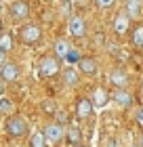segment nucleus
Masks as SVG:
<instances>
[{"instance_id": "f257e3e1", "label": "nucleus", "mask_w": 143, "mask_h": 147, "mask_svg": "<svg viewBox=\"0 0 143 147\" xmlns=\"http://www.w3.org/2000/svg\"><path fill=\"white\" fill-rule=\"evenodd\" d=\"M42 135H44L46 145H59L65 139V132H63V128H61V124H57V122L46 124L44 130H42Z\"/></svg>"}, {"instance_id": "f03ea898", "label": "nucleus", "mask_w": 143, "mask_h": 147, "mask_svg": "<svg viewBox=\"0 0 143 147\" xmlns=\"http://www.w3.org/2000/svg\"><path fill=\"white\" fill-rule=\"evenodd\" d=\"M25 132H28V124H25L23 118L19 116H13L6 120V135L13 137V139H21Z\"/></svg>"}, {"instance_id": "7ed1b4c3", "label": "nucleus", "mask_w": 143, "mask_h": 147, "mask_svg": "<svg viewBox=\"0 0 143 147\" xmlns=\"http://www.w3.org/2000/svg\"><path fill=\"white\" fill-rule=\"evenodd\" d=\"M19 36H21V40L25 44H36L40 38H42V30H40V25L36 23H28L23 25L21 30H19Z\"/></svg>"}, {"instance_id": "20e7f679", "label": "nucleus", "mask_w": 143, "mask_h": 147, "mask_svg": "<svg viewBox=\"0 0 143 147\" xmlns=\"http://www.w3.org/2000/svg\"><path fill=\"white\" fill-rule=\"evenodd\" d=\"M59 74V59L57 57H44L40 61V76L44 78H53Z\"/></svg>"}, {"instance_id": "39448f33", "label": "nucleus", "mask_w": 143, "mask_h": 147, "mask_svg": "<svg viewBox=\"0 0 143 147\" xmlns=\"http://www.w3.org/2000/svg\"><path fill=\"white\" fill-rule=\"evenodd\" d=\"M9 13H11L13 19L21 21V19H28V17H30V6H28V2H25V0H15V2L11 4Z\"/></svg>"}, {"instance_id": "423d86ee", "label": "nucleus", "mask_w": 143, "mask_h": 147, "mask_svg": "<svg viewBox=\"0 0 143 147\" xmlns=\"http://www.w3.org/2000/svg\"><path fill=\"white\" fill-rule=\"evenodd\" d=\"M70 34L74 36V38H82L84 34H86V21L80 15H74L72 19H70Z\"/></svg>"}, {"instance_id": "0eeeda50", "label": "nucleus", "mask_w": 143, "mask_h": 147, "mask_svg": "<svg viewBox=\"0 0 143 147\" xmlns=\"http://www.w3.org/2000/svg\"><path fill=\"white\" fill-rule=\"evenodd\" d=\"M91 113H93V101L86 97H80L76 103V116L80 120H86V118H91Z\"/></svg>"}, {"instance_id": "6e6552de", "label": "nucleus", "mask_w": 143, "mask_h": 147, "mask_svg": "<svg viewBox=\"0 0 143 147\" xmlns=\"http://www.w3.org/2000/svg\"><path fill=\"white\" fill-rule=\"evenodd\" d=\"M110 82L116 86V88H124V86L128 84V74H126V69H122V67L112 69V74H110Z\"/></svg>"}, {"instance_id": "1a4fd4ad", "label": "nucleus", "mask_w": 143, "mask_h": 147, "mask_svg": "<svg viewBox=\"0 0 143 147\" xmlns=\"http://www.w3.org/2000/svg\"><path fill=\"white\" fill-rule=\"evenodd\" d=\"M0 78L6 80V82H15V80L19 78V67H17V63H2Z\"/></svg>"}, {"instance_id": "9d476101", "label": "nucleus", "mask_w": 143, "mask_h": 147, "mask_svg": "<svg viewBox=\"0 0 143 147\" xmlns=\"http://www.w3.org/2000/svg\"><path fill=\"white\" fill-rule=\"evenodd\" d=\"M91 101H93V107H105V105L110 103V92L99 86V88H95Z\"/></svg>"}, {"instance_id": "9b49d317", "label": "nucleus", "mask_w": 143, "mask_h": 147, "mask_svg": "<svg viewBox=\"0 0 143 147\" xmlns=\"http://www.w3.org/2000/svg\"><path fill=\"white\" fill-rule=\"evenodd\" d=\"M78 67H80V74H84V76H95V74H97V61L91 59V57L80 59V61H78Z\"/></svg>"}, {"instance_id": "f8f14e48", "label": "nucleus", "mask_w": 143, "mask_h": 147, "mask_svg": "<svg viewBox=\"0 0 143 147\" xmlns=\"http://www.w3.org/2000/svg\"><path fill=\"white\" fill-rule=\"evenodd\" d=\"M114 32L118 36H124L126 32H128V15H126V13L116 15V19H114Z\"/></svg>"}, {"instance_id": "ddd939ff", "label": "nucleus", "mask_w": 143, "mask_h": 147, "mask_svg": "<svg viewBox=\"0 0 143 147\" xmlns=\"http://www.w3.org/2000/svg\"><path fill=\"white\" fill-rule=\"evenodd\" d=\"M114 101L120 105V107H131L133 105V95L131 92H126L124 88H118L114 92Z\"/></svg>"}, {"instance_id": "4468645a", "label": "nucleus", "mask_w": 143, "mask_h": 147, "mask_svg": "<svg viewBox=\"0 0 143 147\" xmlns=\"http://www.w3.org/2000/svg\"><path fill=\"white\" fill-rule=\"evenodd\" d=\"M70 42H67V40H57L55 42V46H53V51H55V57L57 59H65V55L67 53H70Z\"/></svg>"}, {"instance_id": "2eb2a0df", "label": "nucleus", "mask_w": 143, "mask_h": 147, "mask_svg": "<svg viewBox=\"0 0 143 147\" xmlns=\"http://www.w3.org/2000/svg\"><path fill=\"white\" fill-rule=\"evenodd\" d=\"M126 15L128 19H137L141 15V0H126Z\"/></svg>"}, {"instance_id": "dca6fc26", "label": "nucleus", "mask_w": 143, "mask_h": 147, "mask_svg": "<svg viewBox=\"0 0 143 147\" xmlns=\"http://www.w3.org/2000/svg\"><path fill=\"white\" fill-rule=\"evenodd\" d=\"M63 82H65L67 86H78V82H80L78 71L74 69V67H67V69L63 71Z\"/></svg>"}, {"instance_id": "f3484780", "label": "nucleus", "mask_w": 143, "mask_h": 147, "mask_svg": "<svg viewBox=\"0 0 143 147\" xmlns=\"http://www.w3.org/2000/svg\"><path fill=\"white\" fill-rule=\"evenodd\" d=\"M65 139H67V143L78 145V143H80V139H82V132H80L76 126H70V128L65 130Z\"/></svg>"}, {"instance_id": "a211bd4d", "label": "nucleus", "mask_w": 143, "mask_h": 147, "mask_svg": "<svg viewBox=\"0 0 143 147\" xmlns=\"http://www.w3.org/2000/svg\"><path fill=\"white\" fill-rule=\"evenodd\" d=\"M11 49H13V38H11V34L0 32V51H2V53H9Z\"/></svg>"}, {"instance_id": "6ab92c4d", "label": "nucleus", "mask_w": 143, "mask_h": 147, "mask_svg": "<svg viewBox=\"0 0 143 147\" xmlns=\"http://www.w3.org/2000/svg\"><path fill=\"white\" fill-rule=\"evenodd\" d=\"M131 40H133V44L137 46V49H143V25L139 23L137 28L133 30V36H131Z\"/></svg>"}, {"instance_id": "aec40b11", "label": "nucleus", "mask_w": 143, "mask_h": 147, "mask_svg": "<svg viewBox=\"0 0 143 147\" xmlns=\"http://www.w3.org/2000/svg\"><path fill=\"white\" fill-rule=\"evenodd\" d=\"M30 147H49L46 145V141H44V135L42 132H34V135L30 137Z\"/></svg>"}, {"instance_id": "412c9836", "label": "nucleus", "mask_w": 143, "mask_h": 147, "mask_svg": "<svg viewBox=\"0 0 143 147\" xmlns=\"http://www.w3.org/2000/svg\"><path fill=\"white\" fill-rule=\"evenodd\" d=\"M11 109H13V103L9 101V99L0 97V113H6V111H11Z\"/></svg>"}, {"instance_id": "4be33fe9", "label": "nucleus", "mask_w": 143, "mask_h": 147, "mask_svg": "<svg viewBox=\"0 0 143 147\" xmlns=\"http://www.w3.org/2000/svg\"><path fill=\"white\" fill-rule=\"evenodd\" d=\"M65 61H67V63H78V61H80V55H78V51L70 49V53L65 55Z\"/></svg>"}, {"instance_id": "5701e85b", "label": "nucleus", "mask_w": 143, "mask_h": 147, "mask_svg": "<svg viewBox=\"0 0 143 147\" xmlns=\"http://www.w3.org/2000/svg\"><path fill=\"white\" fill-rule=\"evenodd\" d=\"M95 4H97L99 6V9H112V6L116 4V0H95Z\"/></svg>"}, {"instance_id": "b1692460", "label": "nucleus", "mask_w": 143, "mask_h": 147, "mask_svg": "<svg viewBox=\"0 0 143 147\" xmlns=\"http://www.w3.org/2000/svg\"><path fill=\"white\" fill-rule=\"evenodd\" d=\"M135 118H137V124L143 128V107H139L137 109V113H135Z\"/></svg>"}, {"instance_id": "393cba45", "label": "nucleus", "mask_w": 143, "mask_h": 147, "mask_svg": "<svg viewBox=\"0 0 143 147\" xmlns=\"http://www.w3.org/2000/svg\"><path fill=\"white\" fill-rule=\"evenodd\" d=\"M65 122H67V116H65L63 111H59L57 113V124H65Z\"/></svg>"}, {"instance_id": "a878e982", "label": "nucleus", "mask_w": 143, "mask_h": 147, "mask_svg": "<svg viewBox=\"0 0 143 147\" xmlns=\"http://www.w3.org/2000/svg\"><path fill=\"white\" fill-rule=\"evenodd\" d=\"M72 9V2H65L63 4V15H67V11H70Z\"/></svg>"}, {"instance_id": "bb28decb", "label": "nucleus", "mask_w": 143, "mask_h": 147, "mask_svg": "<svg viewBox=\"0 0 143 147\" xmlns=\"http://www.w3.org/2000/svg\"><path fill=\"white\" fill-rule=\"evenodd\" d=\"M2 63H4V53L0 51V67H2Z\"/></svg>"}, {"instance_id": "cd10ccee", "label": "nucleus", "mask_w": 143, "mask_h": 147, "mask_svg": "<svg viewBox=\"0 0 143 147\" xmlns=\"http://www.w3.org/2000/svg\"><path fill=\"white\" fill-rule=\"evenodd\" d=\"M4 95V84H0V97Z\"/></svg>"}, {"instance_id": "c85d7f7f", "label": "nucleus", "mask_w": 143, "mask_h": 147, "mask_svg": "<svg viewBox=\"0 0 143 147\" xmlns=\"http://www.w3.org/2000/svg\"><path fill=\"white\" fill-rule=\"evenodd\" d=\"M74 147H88V145H82V143H78V145H74Z\"/></svg>"}, {"instance_id": "c756f323", "label": "nucleus", "mask_w": 143, "mask_h": 147, "mask_svg": "<svg viewBox=\"0 0 143 147\" xmlns=\"http://www.w3.org/2000/svg\"><path fill=\"white\" fill-rule=\"evenodd\" d=\"M139 147H143V135H141V141H139Z\"/></svg>"}, {"instance_id": "7c9ffc66", "label": "nucleus", "mask_w": 143, "mask_h": 147, "mask_svg": "<svg viewBox=\"0 0 143 147\" xmlns=\"http://www.w3.org/2000/svg\"><path fill=\"white\" fill-rule=\"evenodd\" d=\"M0 13H2V0H0Z\"/></svg>"}, {"instance_id": "2f4dec72", "label": "nucleus", "mask_w": 143, "mask_h": 147, "mask_svg": "<svg viewBox=\"0 0 143 147\" xmlns=\"http://www.w3.org/2000/svg\"><path fill=\"white\" fill-rule=\"evenodd\" d=\"M0 32H2V21H0Z\"/></svg>"}]
</instances>
